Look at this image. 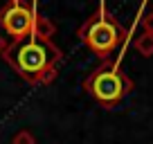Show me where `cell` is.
<instances>
[{"label":"cell","instance_id":"8","mask_svg":"<svg viewBox=\"0 0 153 144\" xmlns=\"http://www.w3.org/2000/svg\"><path fill=\"white\" fill-rule=\"evenodd\" d=\"M142 27H144V32H146V34H153V11L142 18Z\"/></svg>","mask_w":153,"mask_h":144},{"label":"cell","instance_id":"10","mask_svg":"<svg viewBox=\"0 0 153 144\" xmlns=\"http://www.w3.org/2000/svg\"><path fill=\"white\" fill-rule=\"evenodd\" d=\"M9 2H20V0H9Z\"/></svg>","mask_w":153,"mask_h":144},{"label":"cell","instance_id":"1","mask_svg":"<svg viewBox=\"0 0 153 144\" xmlns=\"http://www.w3.org/2000/svg\"><path fill=\"white\" fill-rule=\"evenodd\" d=\"M7 65H11L18 77L29 83H52L56 77V68L63 61V52L50 39L25 36L7 45L2 52Z\"/></svg>","mask_w":153,"mask_h":144},{"label":"cell","instance_id":"5","mask_svg":"<svg viewBox=\"0 0 153 144\" xmlns=\"http://www.w3.org/2000/svg\"><path fill=\"white\" fill-rule=\"evenodd\" d=\"M133 48L137 50V54H142V56H153V34H140L137 39L133 41Z\"/></svg>","mask_w":153,"mask_h":144},{"label":"cell","instance_id":"3","mask_svg":"<svg viewBox=\"0 0 153 144\" xmlns=\"http://www.w3.org/2000/svg\"><path fill=\"white\" fill-rule=\"evenodd\" d=\"M79 39L101 59H108L110 52L122 45V41L126 39V29L122 27L113 14L101 7L97 9L86 23L79 27Z\"/></svg>","mask_w":153,"mask_h":144},{"label":"cell","instance_id":"4","mask_svg":"<svg viewBox=\"0 0 153 144\" xmlns=\"http://www.w3.org/2000/svg\"><path fill=\"white\" fill-rule=\"evenodd\" d=\"M38 16L23 2H7L0 9V27L7 32V36H11L14 41L25 39L34 34V25H36Z\"/></svg>","mask_w":153,"mask_h":144},{"label":"cell","instance_id":"6","mask_svg":"<svg viewBox=\"0 0 153 144\" xmlns=\"http://www.w3.org/2000/svg\"><path fill=\"white\" fill-rule=\"evenodd\" d=\"M52 34H54V25L50 23L48 18L38 16V18H36V25H34V34H32V36H38V39H50Z\"/></svg>","mask_w":153,"mask_h":144},{"label":"cell","instance_id":"2","mask_svg":"<svg viewBox=\"0 0 153 144\" xmlns=\"http://www.w3.org/2000/svg\"><path fill=\"white\" fill-rule=\"evenodd\" d=\"M83 90L95 101H99L104 108H113L115 104H120L133 90V81L122 70V65L117 61H108L106 59L101 65H97L86 77Z\"/></svg>","mask_w":153,"mask_h":144},{"label":"cell","instance_id":"7","mask_svg":"<svg viewBox=\"0 0 153 144\" xmlns=\"http://www.w3.org/2000/svg\"><path fill=\"white\" fill-rule=\"evenodd\" d=\"M11 144H36V140H34V133L29 128H23V131H18V133L14 135Z\"/></svg>","mask_w":153,"mask_h":144},{"label":"cell","instance_id":"9","mask_svg":"<svg viewBox=\"0 0 153 144\" xmlns=\"http://www.w3.org/2000/svg\"><path fill=\"white\" fill-rule=\"evenodd\" d=\"M5 50H7V39L0 34V56H2V52H5Z\"/></svg>","mask_w":153,"mask_h":144}]
</instances>
